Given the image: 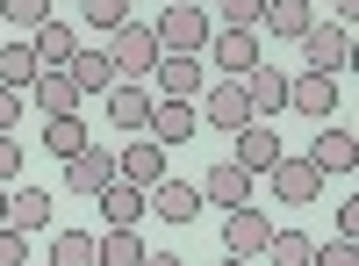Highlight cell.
<instances>
[{
    "instance_id": "cell-1",
    "label": "cell",
    "mask_w": 359,
    "mask_h": 266,
    "mask_svg": "<svg viewBox=\"0 0 359 266\" xmlns=\"http://www.w3.org/2000/svg\"><path fill=\"white\" fill-rule=\"evenodd\" d=\"M151 36H158V58H201L208 51V8L172 0V8L151 22Z\"/></svg>"
},
{
    "instance_id": "cell-2",
    "label": "cell",
    "mask_w": 359,
    "mask_h": 266,
    "mask_svg": "<svg viewBox=\"0 0 359 266\" xmlns=\"http://www.w3.org/2000/svg\"><path fill=\"white\" fill-rule=\"evenodd\" d=\"M108 65H115V79H151V65H158V36H151V22H123V29H108Z\"/></svg>"
},
{
    "instance_id": "cell-3",
    "label": "cell",
    "mask_w": 359,
    "mask_h": 266,
    "mask_svg": "<svg viewBox=\"0 0 359 266\" xmlns=\"http://www.w3.org/2000/svg\"><path fill=\"white\" fill-rule=\"evenodd\" d=\"M201 123L223 130V137H237L245 123H259V115H252V101H245V86H237V79H208V86H201Z\"/></svg>"
},
{
    "instance_id": "cell-4",
    "label": "cell",
    "mask_w": 359,
    "mask_h": 266,
    "mask_svg": "<svg viewBox=\"0 0 359 266\" xmlns=\"http://www.w3.org/2000/svg\"><path fill=\"white\" fill-rule=\"evenodd\" d=\"M302 58H309V72H345L352 65V36H345V22H309L302 29Z\"/></svg>"
},
{
    "instance_id": "cell-5",
    "label": "cell",
    "mask_w": 359,
    "mask_h": 266,
    "mask_svg": "<svg viewBox=\"0 0 359 266\" xmlns=\"http://www.w3.org/2000/svg\"><path fill=\"white\" fill-rule=\"evenodd\" d=\"M144 209H158V223H194L208 201H201V187H194V180H172V173H165L158 187H144Z\"/></svg>"
},
{
    "instance_id": "cell-6",
    "label": "cell",
    "mask_w": 359,
    "mask_h": 266,
    "mask_svg": "<svg viewBox=\"0 0 359 266\" xmlns=\"http://www.w3.org/2000/svg\"><path fill=\"white\" fill-rule=\"evenodd\" d=\"M29 101H36L43 108V123H50V115H79V86H72V72L65 65H36V79H29Z\"/></svg>"
},
{
    "instance_id": "cell-7",
    "label": "cell",
    "mask_w": 359,
    "mask_h": 266,
    "mask_svg": "<svg viewBox=\"0 0 359 266\" xmlns=\"http://www.w3.org/2000/svg\"><path fill=\"white\" fill-rule=\"evenodd\" d=\"M151 79H158V94H151V101H194L201 86H208V65H201V58H158Z\"/></svg>"
},
{
    "instance_id": "cell-8",
    "label": "cell",
    "mask_w": 359,
    "mask_h": 266,
    "mask_svg": "<svg viewBox=\"0 0 359 266\" xmlns=\"http://www.w3.org/2000/svg\"><path fill=\"white\" fill-rule=\"evenodd\" d=\"M237 86H245V101H252V115H259V123H273V115L287 108V72H280V65H266V58H259V65L237 79Z\"/></svg>"
},
{
    "instance_id": "cell-9",
    "label": "cell",
    "mask_w": 359,
    "mask_h": 266,
    "mask_svg": "<svg viewBox=\"0 0 359 266\" xmlns=\"http://www.w3.org/2000/svg\"><path fill=\"white\" fill-rule=\"evenodd\" d=\"M266 238H273V216H259L252 201L245 209H223V252L252 259V252H266Z\"/></svg>"
},
{
    "instance_id": "cell-10",
    "label": "cell",
    "mask_w": 359,
    "mask_h": 266,
    "mask_svg": "<svg viewBox=\"0 0 359 266\" xmlns=\"http://www.w3.org/2000/svg\"><path fill=\"white\" fill-rule=\"evenodd\" d=\"M108 180H115V152H108L101 137L86 144V152H72V159H65V187H72V194H101Z\"/></svg>"
},
{
    "instance_id": "cell-11",
    "label": "cell",
    "mask_w": 359,
    "mask_h": 266,
    "mask_svg": "<svg viewBox=\"0 0 359 266\" xmlns=\"http://www.w3.org/2000/svg\"><path fill=\"white\" fill-rule=\"evenodd\" d=\"M108 123L144 137V123H151V86H144V79H115L108 86Z\"/></svg>"
},
{
    "instance_id": "cell-12",
    "label": "cell",
    "mask_w": 359,
    "mask_h": 266,
    "mask_svg": "<svg viewBox=\"0 0 359 266\" xmlns=\"http://www.w3.org/2000/svg\"><path fill=\"white\" fill-rule=\"evenodd\" d=\"M115 180H130V187H158V180H165V144H151V137L123 144V152H115Z\"/></svg>"
},
{
    "instance_id": "cell-13",
    "label": "cell",
    "mask_w": 359,
    "mask_h": 266,
    "mask_svg": "<svg viewBox=\"0 0 359 266\" xmlns=\"http://www.w3.org/2000/svg\"><path fill=\"white\" fill-rule=\"evenodd\" d=\"M208 44H216V72L223 79H245L259 65V29H208Z\"/></svg>"
},
{
    "instance_id": "cell-14",
    "label": "cell",
    "mask_w": 359,
    "mask_h": 266,
    "mask_svg": "<svg viewBox=\"0 0 359 266\" xmlns=\"http://www.w3.org/2000/svg\"><path fill=\"white\" fill-rule=\"evenodd\" d=\"M287 108L309 115V123H331V108H338V79H331V72H302V79H287Z\"/></svg>"
},
{
    "instance_id": "cell-15",
    "label": "cell",
    "mask_w": 359,
    "mask_h": 266,
    "mask_svg": "<svg viewBox=\"0 0 359 266\" xmlns=\"http://www.w3.org/2000/svg\"><path fill=\"white\" fill-rule=\"evenodd\" d=\"M287 152H280V137H273V123H245V130H237V166H245L252 173V180H259V173H273Z\"/></svg>"
},
{
    "instance_id": "cell-16",
    "label": "cell",
    "mask_w": 359,
    "mask_h": 266,
    "mask_svg": "<svg viewBox=\"0 0 359 266\" xmlns=\"http://www.w3.org/2000/svg\"><path fill=\"white\" fill-rule=\"evenodd\" d=\"M352 159H359L352 130H345V123H323V130H316V144H309V166L331 180V173H352Z\"/></svg>"
},
{
    "instance_id": "cell-17",
    "label": "cell",
    "mask_w": 359,
    "mask_h": 266,
    "mask_svg": "<svg viewBox=\"0 0 359 266\" xmlns=\"http://www.w3.org/2000/svg\"><path fill=\"white\" fill-rule=\"evenodd\" d=\"M194 123H201L194 101H151V123H144V137L172 152V144H187V137H194Z\"/></svg>"
},
{
    "instance_id": "cell-18",
    "label": "cell",
    "mask_w": 359,
    "mask_h": 266,
    "mask_svg": "<svg viewBox=\"0 0 359 266\" xmlns=\"http://www.w3.org/2000/svg\"><path fill=\"white\" fill-rule=\"evenodd\" d=\"M201 201H216V209H245V201H252V173L237 166V159L208 166V180H201Z\"/></svg>"
},
{
    "instance_id": "cell-19",
    "label": "cell",
    "mask_w": 359,
    "mask_h": 266,
    "mask_svg": "<svg viewBox=\"0 0 359 266\" xmlns=\"http://www.w3.org/2000/svg\"><path fill=\"white\" fill-rule=\"evenodd\" d=\"M94 201H101V216H108V230H137L144 216H151V209H144V187H130V180H108V187H101Z\"/></svg>"
},
{
    "instance_id": "cell-20",
    "label": "cell",
    "mask_w": 359,
    "mask_h": 266,
    "mask_svg": "<svg viewBox=\"0 0 359 266\" xmlns=\"http://www.w3.org/2000/svg\"><path fill=\"white\" fill-rule=\"evenodd\" d=\"M43 223H50V194H43V187H8V230L36 238Z\"/></svg>"
},
{
    "instance_id": "cell-21",
    "label": "cell",
    "mask_w": 359,
    "mask_h": 266,
    "mask_svg": "<svg viewBox=\"0 0 359 266\" xmlns=\"http://www.w3.org/2000/svg\"><path fill=\"white\" fill-rule=\"evenodd\" d=\"M273 194H280V201H316V194H323V173H316L309 159H280V166H273Z\"/></svg>"
},
{
    "instance_id": "cell-22",
    "label": "cell",
    "mask_w": 359,
    "mask_h": 266,
    "mask_svg": "<svg viewBox=\"0 0 359 266\" xmlns=\"http://www.w3.org/2000/svg\"><path fill=\"white\" fill-rule=\"evenodd\" d=\"M65 72H72V86H79V94H108V86H115V65H108V51H72L65 58Z\"/></svg>"
},
{
    "instance_id": "cell-23",
    "label": "cell",
    "mask_w": 359,
    "mask_h": 266,
    "mask_svg": "<svg viewBox=\"0 0 359 266\" xmlns=\"http://www.w3.org/2000/svg\"><path fill=\"white\" fill-rule=\"evenodd\" d=\"M316 15H309V0H266V15H259V29H273V36H294L302 44V29H309Z\"/></svg>"
},
{
    "instance_id": "cell-24",
    "label": "cell",
    "mask_w": 359,
    "mask_h": 266,
    "mask_svg": "<svg viewBox=\"0 0 359 266\" xmlns=\"http://www.w3.org/2000/svg\"><path fill=\"white\" fill-rule=\"evenodd\" d=\"M29 51H36V65H65V58L79 51V36L65 22H36V36H29Z\"/></svg>"
},
{
    "instance_id": "cell-25",
    "label": "cell",
    "mask_w": 359,
    "mask_h": 266,
    "mask_svg": "<svg viewBox=\"0 0 359 266\" xmlns=\"http://www.w3.org/2000/svg\"><path fill=\"white\" fill-rule=\"evenodd\" d=\"M86 144H94V137H86L79 115H50V123H43V152L50 159H72V152H86Z\"/></svg>"
},
{
    "instance_id": "cell-26",
    "label": "cell",
    "mask_w": 359,
    "mask_h": 266,
    "mask_svg": "<svg viewBox=\"0 0 359 266\" xmlns=\"http://www.w3.org/2000/svg\"><path fill=\"white\" fill-rule=\"evenodd\" d=\"M144 252H151V245H144L137 230H108V238H94V259L101 266H144Z\"/></svg>"
},
{
    "instance_id": "cell-27",
    "label": "cell",
    "mask_w": 359,
    "mask_h": 266,
    "mask_svg": "<svg viewBox=\"0 0 359 266\" xmlns=\"http://www.w3.org/2000/svg\"><path fill=\"white\" fill-rule=\"evenodd\" d=\"M29 79H36V51H29V44H0V86L29 94Z\"/></svg>"
},
{
    "instance_id": "cell-28",
    "label": "cell",
    "mask_w": 359,
    "mask_h": 266,
    "mask_svg": "<svg viewBox=\"0 0 359 266\" xmlns=\"http://www.w3.org/2000/svg\"><path fill=\"white\" fill-rule=\"evenodd\" d=\"M50 266H101L94 259V230H57L50 238Z\"/></svg>"
},
{
    "instance_id": "cell-29",
    "label": "cell",
    "mask_w": 359,
    "mask_h": 266,
    "mask_svg": "<svg viewBox=\"0 0 359 266\" xmlns=\"http://www.w3.org/2000/svg\"><path fill=\"white\" fill-rule=\"evenodd\" d=\"M79 22L94 29V36H108V29L130 22V0H79Z\"/></svg>"
},
{
    "instance_id": "cell-30",
    "label": "cell",
    "mask_w": 359,
    "mask_h": 266,
    "mask_svg": "<svg viewBox=\"0 0 359 266\" xmlns=\"http://www.w3.org/2000/svg\"><path fill=\"white\" fill-rule=\"evenodd\" d=\"M266 252H273V266H309V238H302V230H273V238H266Z\"/></svg>"
},
{
    "instance_id": "cell-31",
    "label": "cell",
    "mask_w": 359,
    "mask_h": 266,
    "mask_svg": "<svg viewBox=\"0 0 359 266\" xmlns=\"http://www.w3.org/2000/svg\"><path fill=\"white\" fill-rule=\"evenodd\" d=\"M208 8L223 15V29H259V15H266V0H208Z\"/></svg>"
},
{
    "instance_id": "cell-32",
    "label": "cell",
    "mask_w": 359,
    "mask_h": 266,
    "mask_svg": "<svg viewBox=\"0 0 359 266\" xmlns=\"http://www.w3.org/2000/svg\"><path fill=\"white\" fill-rule=\"evenodd\" d=\"M0 22H22V29H36V22H50V0H0Z\"/></svg>"
},
{
    "instance_id": "cell-33",
    "label": "cell",
    "mask_w": 359,
    "mask_h": 266,
    "mask_svg": "<svg viewBox=\"0 0 359 266\" xmlns=\"http://www.w3.org/2000/svg\"><path fill=\"white\" fill-rule=\"evenodd\" d=\"M309 266H359V245H352V238H331V245L309 252Z\"/></svg>"
},
{
    "instance_id": "cell-34",
    "label": "cell",
    "mask_w": 359,
    "mask_h": 266,
    "mask_svg": "<svg viewBox=\"0 0 359 266\" xmlns=\"http://www.w3.org/2000/svg\"><path fill=\"white\" fill-rule=\"evenodd\" d=\"M0 266H29V238L8 230V223H0Z\"/></svg>"
},
{
    "instance_id": "cell-35",
    "label": "cell",
    "mask_w": 359,
    "mask_h": 266,
    "mask_svg": "<svg viewBox=\"0 0 359 266\" xmlns=\"http://www.w3.org/2000/svg\"><path fill=\"white\" fill-rule=\"evenodd\" d=\"M22 108H29V94H15V86H0V137H8V130L22 123Z\"/></svg>"
},
{
    "instance_id": "cell-36",
    "label": "cell",
    "mask_w": 359,
    "mask_h": 266,
    "mask_svg": "<svg viewBox=\"0 0 359 266\" xmlns=\"http://www.w3.org/2000/svg\"><path fill=\"white\" fill-rule=\"evenodd\" d=\"M15 173H22V144H15V137H0V187H8Z\"/></svg>"
},
{
    "instance_id": "cell-37",
    "label": "cell",
    "mask_w": 359,
    "mask_h": 266,
    "mask_svg": "<svg viewBox=\"0 0 359 266\" xmlns=\"http://www.w3.org/2000/svg\"><path fill=\"white\" fill-rule=\"evenodd\" d=\"M331 15H338V22H352V15H359V0H331Z\"/></svg>"
},
{
    "instance_id": "cell-38",
    "label": "cell",
    "mask_w": 359,
    "mask_h": 266,
    "mask_svg": "<svg viewBox=\"0 0 359 266\" xmlns=\"http://www.w3.org/2000/svg\"><path fill=\"white\" fill-rule=\"evenodd\" d=\"M144 266H180V252H144Z\"/></svg>"
},
{
    "instance_id": "cell-39",
    "label": "cell",
    "mask_w": 359,
    "mask_h": 266,
    "mask_svg": "<svg viewBox=\"0 0 359 266\" xmlns=\"http://www.w3.org/2000/svg\"><path fill=\"white\" fill-rule=\"evenodd\" d=\"M216 266H252V259H237V252H223V259H216Z\"/></svg>"
},
{
    "instance_id": "cell-40",
    "label": "cell",
    "mask_w": 359,
    "mask_h": 266,
    "mask_svg": "<svg viewBox=\"0 0 359 266\" xmlns=\"http://www.w3.org/2000/svg\"><path fill=\"white\" fill-rule=\"evenodd\" d=\"M0 223H8V187H0Z\"/></svg>"
},
{
    "instance_id": "cell-41",
    "label": "cell",
    "mask_w": 359,
    "mask_h": 266,
    "mask_svg": "<svg viewBox=\"0 0 359 266\" xmlns=\"http://www.w3.org/2000/svg\"><path fill=\"white\" fill-rule=\"evenodd\" d=\"M187 8H208V0H187Z\"/></svg>"
}]
</instances>
